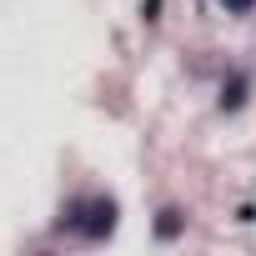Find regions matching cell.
I'll use <instances>...</instances> for the list:
<instances>
[{"mask_svg": "<svg viewBox=\"0 0 256 256\" xmlns=\"http://www.w3.org/2000/svg\"><path fill=\"white\" fill-rule=\"evenodd\" d=\"M110 221H116V206L110 201H76V211H70V226L80 236H106Z\"/></svg>", "mask_w": 256, "mask_h": 256, "instance_id": "cell-1", "label": "cell"}, {"mask_svg": "<svg viewBox=\"0 0 256 256\" xmlns=\"http://www.w3.org/2000/svg\"><path fill=\"white\" fill-rule=\"evenodd\" d=\"M216 6H226V10H251L256 0H216Z\"/></svg>", "mask_w": 256, "mask_h": 256, "instance_id": "cell-2", "label": "cell"}]
</instances>
